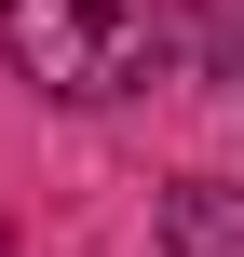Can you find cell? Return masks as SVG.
<instances>
[{
    "label": "cell",
    "instance_id": "obj_2",
    "mask_svg": "<svg viewBox=\"0 0 244 257\" xmlns=\"http://www.w3.org/2000/svg\"><path fill=\"white\" fill-rule=\"evenodd\" d=\"M163 257H244V190L231 176H190L163 203Z\"/></svg>",
    "mask_w": 244,
    "mask_h": 257
},
{
    "label": "cell",
    "instance_id": "obj_3",
    "mask_svg": "<svg viewBox=\"0 0 244 257\" xmlns=\"http://www.w3.org/2000/svg\"><path fill=\"white\" fill-rule=\"evenodd\" d=\"M231 68H244V54H231Z\"/></svg>",
    "mask_w": 244,
    "mask_h": 257
},
{
    "label": "cell",
    "instance_id": "obj_1",
    "mask_svg": "<svg viewBox=\"0 0 244 257\" xmlns=\"http://www.w3.org/2000/svg\"><path fill=\"white\" fill-rule=\"evenodd\" d=\"M0 54L68 95V108H109L163 68V0H0Z\"/></svg>",
    "mask_w": 244,
    "mask_h": 257
}]
</instances>
